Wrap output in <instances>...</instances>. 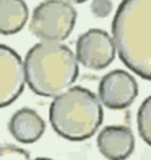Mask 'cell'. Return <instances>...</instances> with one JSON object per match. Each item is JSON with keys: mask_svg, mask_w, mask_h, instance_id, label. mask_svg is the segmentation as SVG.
<instances>
[{"mask_svg": "<svg viewBox=\"0 0 151 160\" xmlns=\"http://www.w3.org/2000/svg\"><path fill=\"white\" fill-rule=\"evenodd\" d=\"M8 129L19 142L30 144L42 137L46 130V123L37 111L26 107L18 109L12 115Z\"/></svg>", "mask_w": 151, "mask_h": 160, "instance_id": "cell-9", "label": "cell"}, {"mask_svg": "<svg viewBox=\"0 0 151 160\" xmlns=\"http://www.w3.org/2000/svg\"><path fill=\"white\" fill-rule=\"evenodd\" d=\"M150 0H125L112 22L113 42L122 62L141 78H151Z\"/></svg>", "mask_w": 151, "mask_h": 160, "instance_id": "cell-1", "label": "cell"}, {"mask_svg": "<svg viewBox=\"0 0 151 160\" xmlns=\"http://www.w3.org/2000/svg\"><path fill=\"white\" fill-rule=\"evenodd\" d=\"M97 147L107 159H127L135 148L134 132L124 126H105L98 134Z\"/></svg>", "mask_w": 151, "mask_h": 160, "instance_id": "cell-8", "label": "cell"}, {"mask_svg": "<svg viewBox=\"0 0 151 160\" xmlns=\"http://www.w3.org/2000/svg\"><path fill=\"white\" fill-rule=\"evenodd\" d=\"M113 9L111 1H93L91 5V10L94 16L98 18H104L110 14Z\"/></svg>", "mask_w": 151, "mask_h": 160, "instance_id": "cell-13", "label": "cell"}, {"mask_svg": "<svg viewBox=\"0 0 151 160\" xmlns=\"http://www.w3.org/2000/svg\"><path fill=\"white\" fill-rule=\"evenodd\" d=\"M0 160H30L29 153L12 144L0 145Z\"/></svg>", "mask_w": 151, "mask_h": 160, "instance_id": "cell-12", "label": "cell"}, {"mask_svg": "<svg viewBox=\"0 0 151 160\" xmlns=\"http://www.w3.org/2000/svg\"><path fill=\"white\" fill-rule=\"evenodd\" d=\"M99 98L107 108L124 109L138 96L137 81L129 72L115 69L106 74L99 84Z\"/></svg>", "mask_w": 151, "mask_h": 160, "instance_id": "cell-6", "label": "cell"}, {"mask_svg": "<svg viewBox=\"0 0 151 160\" xmlns=\"http://www.w3.org/2000/svg\"><path fill=\"white\" fill-rule=\"evenodd\" d=\"M25 78L34 93L57 97L67 91L78 77L75 54L58 42H40L33 46L23 62Z\"/></svg>", "mask_w": 151, "mask_h": 160, "instance_id": "cell-2", "label": "cell"}, {"mask_svg": "<svg viewBox=\"0 0 151 160\" xmlns=\"http://www.w3.org/2000/svg\"><path fill=\"white\" fill-rule=\"evenodd\" d=\"M29 8L22 0H0V34L13 35L23 29Z\"/></svg>", "mask_w": 151, "mask_h": 160, "instance_id": "cell-10", "label": "cell"}, {"mask_svg": "<svg viewBox=\"0 0 151 160\" xmlns=\"http://www.w3.org/2000/svg\"><path fill=\"white\" fill-rule=\"evenodd\" d=\"M33 160H53V159L47 158H36V159H33Z\"/></svg>", "mask_w": 151, "mask_h": 160, "instance_id": "cell-14", "label": "cell"}, {"mask_svg": "<svg viewBox=\"0 0 151 160\" xmlns=\"http://www.w3.org/2000/svg\"><path fill=\"white\" fill-rule=\"evenodd\" d=\"M49 120L60 136L82 142L99 129L103 121V109L93 92L76 86L53 99L49 108Z\"/></svg>", "mask_w": 151, "mask_h": 160, "instance_id": "cell-3", "label": "cell"}, {"mask_svg": "<svg viewBox=\"0 0 151 160\" xmlns=\"http://www.w3.org/2000/svg\"><path fill=\"white\" fill-rule=\"evenodd\" d=\"M76 56L85 68L101 70L110 66L116 56L113 39L103 29H90L82 34L76 44Z\"/></svg>", "mask_w": 151, "mask_h": 160, "instance_id": "cell-5", "label": "cell"}, {"mask_svg": "<svg viewBox=\"0 0 151 160\" xmlns=\"http://www.w3.org/2000/svg\"><path fill=\"white\" fill-rule=\"evenodd\" d=\"M150 96L147 97L139 106L137 114L138 131L140 138L148 145L151 144V102Z\"/></svg>", "mask_w": 151, "mask_h": 160, "instance_id": "cell-11", "label": "cell"}, {"mask_svg": "<svg viewBox=\"0 0 151 160\" xmlns=\"http://www.w3.org/2000/svg\"><path fill=\"white\" fill-rule=\"evenodd\" d=\"M26 83L23 62L11 47L0 44V108L14 102Z\"/></svg>", "mask_w": 151, "mask_h": 160, "instance_id": "cell-7", "label": "cell"}, {"mask_svg": "<svg viewBox=\"0 0 151 160\" xmlns=\"http://www.w3.org/2000/svg\"><path fill=\"white\" fill-rule=\"evenodd\" d=\"M77 12L69 2L45 1L33 11L29 30L42 42L61 43L74 29Z\"/></svg>", "mask_w": 151, "mask_h": 160, "instance_id": "cell-4", "label": "cell"}]
</instances>
